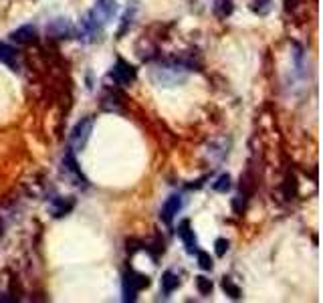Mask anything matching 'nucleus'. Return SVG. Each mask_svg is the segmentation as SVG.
<instances>
[{
    "label": "nucleus",
    "instance_id": "13",
    "mask_svg": "<svg viewBox=\"0 0 323 303\" xmlns=\"http://www.w3.org/2000/svg\"><path fill=\"white\" fill-rule=\"evenodd\" d=\"M250 8H252V12L265 16V14L271 12V8H273V0H252V2H250Z\"/></svg>",
    "mask_w": 323,
    "mask_h": 303
},
{
    "label": "nucleus",
    "instance_id": "7",
    "mask_svg": "<svg viewBox=\"0 0 323 303\" xmlns=\"http://www.w3.org/2000/svg\"><path fill=\"white\" fill-rule=\"evenodd\" d=\"M10 39H12L16 44L35 43V41H37V29H35V27H31V25H25V27H20V29L12 31Z\"/></svg>",
    "mask_w": 323,
    "mask_h": 303
},
{
    "label": "nucleus",
    "instance_id": "11",
    "mask_svg": "<svg viewBox=\"0 0 323 303\" xmlns=\"http://www.w3.org/2000/svg\"><path fill=\"white\" fill-rule=\"evenodd\" d=\"M178 285H180L178 275H176V273H172V271H166V273H164V277H161V289H164V293H172Z\"/></svg>",
    "mask_w": 323,
    "mask_h": 303
},
{
    "label": "nucleus",
    "instance_id": "2",
    "mask_svg": "<svg viewBox=\"0 0 323 303\" xmlns=\"http://www.w3.org/2000/svg\"><path fill=\"white\" fill-rule=\"evenodd\" d=\"M150 285V279L142 273H135V271H127L125 273V279H123V293H125V301H133L135 299V293L146 289Z\"/></svg>",
    "mask_w": 323,
    "mask_h": 303
},
{
    "label": "nucleus",
    "instance_id": "8",
    "mask_svg": "<svg viewBox=\"0 0 323 303\" xmlns=\"http://www.w3.org/2000/svg\"><path fill=\"white\" fill-rule=\"evenodd\" d=\"M178 235H180V239L184 241V247H186L188 253H196V251H198V249H196L194 230L190 228V222H188V220H184V222L178 226Z\"/></svg>",
    "mask_w": 323,
    "mask_h": 303
},
{
    "label": "nucleus",
    "instance_id": "18",
    "mask_svg": "<svg viewBox=\"0 0 323 303\" xmlns=\"http://www.w3.org/2000/svg\"><path fill=\"white\" fill-rule=\"evenodd\" d=\"M196 253H198V265H200L202 269H206V271H208V269H212V265H214V263H212V259H210V255H208V253H204V251H196Z\"/></svg>",
    "mask_w": 323,
    "mask_h": 303
},
{
    "label": "nucleus",
    "instance_id": "14",
    "mask_svg": "<svg viewBox=\"0 0 323 303\" xmlns=\"http://www.w3.org/2000/svg\"><path fill=\"white\" fill-rule=\"evenodd\" d=\"M222 289H224V291H226L233 299H239V297H241V289H239V287H237V285H235L228 277H224V279H222Z\"/></svg>",
    "mask_w": 323,
    "mask_h": 303
},
{
    "label": "nucleus",
    "instance_id": "16",
    "mask_svg": "<svg viewBox=\"0 0 323 303\" xmlns=\"http://www.w3.org/2000/svg\"><path fill=\"white\" fill-rule=\"evenodd\" d=\"M212 188H214L216 192H226V190L230 188V176H228V174H222V176L212 184Z\"/></svg>",
    "mask_w": 323,
    "mask_h": 303
},
{
    "label": "nucleus",
    "instance_id": "6",
    "mask_svg": "<svg viewBox=\"0 0 323 303\" xmlns=\"http://www.w3.org/2000/svg\"><path fill=\"white\" fill-rule=\"evenodd\" d=\"M47 33H49L51 37H55V39H67V37L73 35V27H71V22L65 20V18H55V20L47 27Z\"/></svg>",
    "mask_w": 323,
    "mask_h": 303
},
{
    "label": "nucleus",
    "instance_id": "5",
    "mask_svg": "<svg viewBox=\"0 0 323 303\" xmlns=\"http://www.w3.org/2000/svg\"><path fill=\"white\" fill-rule=\"evenodd\" d=\"M113 77L121 85H129V83L135 81V69L129 63H125L123 59H118V63L113 67Z\"/></svg>",
    "mask_w": 323,
    "mask_h": 303
},
{
    "label": "nucleus",
    "instance_id": "17",
    "mask_svg": "<svg viewBox=\"0 0 323 303\" xmlns=\"http://www.w3.org/2000/svg\"><path fill=\"white\" fill-rule=\"evenodd\" d=\"M196 287H198V291H200L202 295H208L212 291V281L200 275V277H196Z\"/></svg>",
    "mask_w": 323,
    "mask_h": 303
},
{
    "label": "nucleus",
    "instance_id": "10",
    "mask_svg": "<svg viewBox=\"0 0 323 303\" xmlns=\"http://www.w3.org/2000/svg\"><path fill=\"white\" fill-rule=\"evenodd\" d=\"M73 206H75V200H73V198H55L51 211H53L55 217H65V215H69V213L73 211Z\"/></svg>",
    "mask_w": 323,
    "mask_h": 303
},
{
    "label": "nucleus",
    "instance_id": "1",
    "mask_svg": "<svg viewBox=\"0 0 323 303\" xmlns=\"http://www.w3.org/2000/svg\"><path fill=\"white\" fill-rule=\"evenodd\" d=\"M152 79L158 83L160 87H170V85H178L186 79V73L182 71V67H158L154 69L152 73Z\"/></svg>",
    "mask_w": 323,
    "mask_h": 303
},
{
    "label": "nucleus",
    "instance_id": "12",
    "mask_svg": "<svg viewBox=\"0 0 323 303\" xmlns=\"http://www.w3.org/2000/svg\"><path fill=\"white\" fill-rule=\"evenodd\" d=\"M233 2L230 0H216L214 2V14L218 16V18H226V16H230L233 14Z\"/></svg>",
    "mask_w": 323,
    "mask_h": 303
},
{
    "label": "nucleus",
    "instance_id": "9",
    "mask_svg": "<svg viewBox=\"0 0 323 303\" xmlns=\"http://www.w3.org/2000/svg\"><path fill=\"white\" fill-rule=\"evenodd\" d=\"M180 206H182V200H180V196H170L168 200H166V204H164V208H161V220L166 222V224H170L174 217L178 215V211H180Z\"/></svg>",
    "mask_w": 323,
    "mask_h": 303
},
{
    "label": "nucleus",
    "instance_id": "15",
    "mask_svg": "<svg viewBox=\"0 0 323 303\" xmlns=\"http://www.w3.org/2000/svg\"><path fill=\"white\" fill-rule=\"evenodd\" d=\"M12 59H14V49L10 44L0 43V61L2 63H12Z\"/></svg>",
    "mask_w": 323,
    "mask_h": 303
},
{
    "label": "nucleus",
    "instance_id": "20",
    "mask_svg": "<svg viewBox=\"0 0 323 303\" xmlns=\"http://www.w3.org/2000/svg\"><path fill=\"white\" fill-rule=\"evenodd\" d=\"M295 188H297V184H295V176H287V184H285L287 196H289V194H295Z\"/></svg>",
    "mask_w": 323,
    "mask_h": 303
},
{
    "label": "nucleus",
    "instance_id": "4",
    "mask_svg": "<svg viewBox=\"0 0 323 303\" xmlns=\"http://www.w3.org/2000/svg\"><path fill=\"white\" fill-rule=\"evenodd\" d=\"M116 12H118V2L116 0H97L95 8L91 10V16L99 25H105L116 16Z\"/></svg>",
    "mask_w": 323,
    "mask_h": 303
},
{
    "label": "nucleus",
    "instance_id": "19",
    "mask_svg": "<svg viewBox=\"0 0 323 303\" xmlns=\"http://www.w3.org/2000/svg\"><path fill=\"white\" fill-rule=\"evenodd\" d=\"M214 247H216V255H218V257H224L226 251H228V241H226V239H216Z\"/></svg>",
    "mask_w": 323,
    "mask_h": 303
},
{
    "label": "nucleus",
    "instance_id": "3",
    "mask_svg": "<svg viewBox=\"0 0 323 303\" xmlns=\"http://www.w3.org/2000/svg\"><path fill=\"white\" fill-rule=\"evenodd\" d=\"M91 131H93V118L81 120L79 124L73 128V131H71V148H73L75 152H79V150L85 148V144H87Z\"/></svg>",
    "mask_w": 323,
    "mask_h": 303
}]
</instances>
